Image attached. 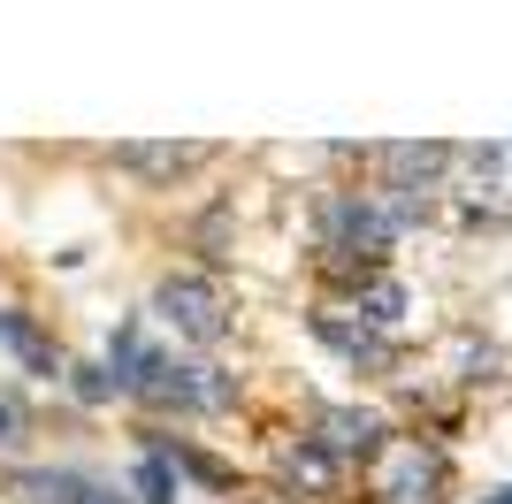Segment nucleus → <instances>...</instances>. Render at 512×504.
<instances>
[{"label":"nucleus","mask_w":512,"mask_h":504,"mask_svg":"<svg viewBox=\"0 0 512 504\" xmlns=\"http://www.w3.org/2000/svg\"><path fill=\"white\" fill-rule=\"evenodd\" d=\"M138 314L169 336L176 352H207V359H222V344H237V329H245V306H237L230 275L192 268V260H169L153 275Z\"/></svg>","instance_id":"f257e3e1"},{"label":"nucleus","mask_w":512,"mask_h":504,"mask_svg":"<svg viewBox=\"0 0 512 504\" xmlns=\"http://www.w3.org/2000/svg\"><path fill=\"white\" fill-rule=\"evenodd\" d=\"M230 413H245V375L207 352H169L161 375L138 382V398H130V420H169V428H199V420Z\"/></svg>","instance_id":"f03ea898"},{"label":"nucleus","mask_w":512,"mask_h":504,"mask_svg":"<svg viewBox=\"0 0 512 504\" xmlns=\"http://www.w3.org/2000/svg\"><path fill=\"white\" fill-rule=\"evenodd\" d=\"M451 497H459V459L444 436H428L413 420L360 466V504H451Z\"/></svg>","instance_id":"7ed1b4c3"},{"label":"nucleus","mask_w":512,"mask_h":504,"mask_svg":"<svg viewBox=\"0 0 512 504\" xmlns=\"http://www.w3.org/2000/svg\"><path fill=\"white\" fill-rule=\"evenodd\" d=\"M299 329L314 336L329 359H337L344 375H360V382H398V375H406V336H383L375 321L360 314V306H344V298L306 291Z\"/></svg>","instance_id":"20e7f679"},{"label":"nucleus","mask_w":512,"mask_h":504,"mask_svg":"<svg viewBox=\"0 0 512 504\" xmlns=\"http://www.w3.org/2000/svg\"><path fill=\"white\" fill-rule=\"evenodd\" d=\"M260 489L276 504H360V474L344 459H329L306 428H276V436H268Z\"/></svg>","instance_id":"39448f33"},{"label":"nucleus","mask_w":512,"mask_h":504,"mask_svg":"<svg viewBox=\"0 0 512 504\" xmlns=\"http://www.w3.org/2000/svg\"><path fill=\"white\" fill-rule=\"evenodd\" d=\"M100 161L138 199H176V191H192V176H207L222 161V146H207V138H115Z\"/></svg>","instance_id":"423d86ee"},{"label":"nucleus","mask_w":512,"mask_h":504,"mask_svg":"<svg viewBox=\"0 0 512 504\" xmlns=\"http://www.w3.org/2000/svg\"><path fill=\"white\" fill-rule=\"evenodd\" d=\"M0 359L16 367L23 382H39V390H54L62 398L69 367H77V352L62 344V329H54V314H46L31 291H8L0 298Z\"/></svg>","instance_id":"0eeeda50"},{"label":"nucleus","mask_w":512,"mask_h":504,"mask_svg":"<svg viewBox=\"0 0 512 504\" xmlns=\"http://www.w3.org/2000/svg\"><path fill=\"white\" fill-rule=\"evenodd\" d=\"M299 428L321 443V451H329V459H344L352 474H360V466L375 459V451H383V443L398 436L406 420H398V413H383V405H360V398H329V405H306V420H299Z\"/></svg>","instance_id":"6e6552de"},{"label":"nucleus","mask_w":512,"mask_h":504,"mask_svg":"<svg viewBox=\"0 0 512 504\" xmlns=\"http://www.w3.org/2000/svg\"><path fill=\"white\" fill-rule=\"evenodd\" d=\"M451 168H459V146H444V138H383V146H367V176L406 191V199H444Z\"/></svg>","instance_id":"1a4fd4ad"},{"label":"nucleus","mask_w":512,"mask_h":504,"mask_svg":"<svg viewBox=\"0 0 512 504\" xmlns=\"http://www.w3.org/2000/svg\"><path fill=\"white\" fill-rule=\"evenodd\" d=\"M39 436H46V420H39L31 382L0 375V466H31L39 459Z\"/></svg>","instance_id":"9d476101"},{"label":"nucleus","mask_w":512,"mask_h":504,"mask_svg":"<svg viewBox=\"0 0 512 504\" xmlns=\"http://www.w3.org/2000/svg\"><path fill=\"white\" fill-rule=\"evenodd\" d=\"M123 489H130L138 504H184V497H192V482H184V466H176L169 451H153V443H130Z\"/></svg>","instance_id":"9b49d317"},{"label":"nucleus","mask_w":512,"mask_h":504,"mask_svg":"<svg viewBox=\"0 0 512 504\" xmlns=\"http://www.w3.org/2000/svg\"><path fill=\"white\" fill-rule=\"evenodd\" d=\"M0 482H8L16 504H85L92 474H85V466H8Z\"/></svg>","instance_id":"f8f14e48"},{"label":"nucleus","mask_w":512,"mask_h":504,"mask_svg":"<svg viewBox=\"0 0 512 504\" xmlns=\"http://www.w3.org/2000/svg\"><path fill=\"white\" fill-rule=\"evenodd\" d=\"M344 306H360V314L375 321L383 336H406V321H413V283H406L398 268H375V275L360 283V291L344 298Z\"/></svg>","instance_id":"ddd939ff"},{"label":"nucleus","mask_w":512,"mask_h":504,"mask_svg":"<svg viewBox=\"0 0 512 504\" xmlns=\"http://www.w3.org/2000/svg\"><path fill=\"white\" fill-rule=\"evenodd\" d=\"M62 398L77 405V413H130L123 375H115L100 352H77V367H69V382H62Z\"/></svg>","instance_id":"4468645a"}]
</instances>
